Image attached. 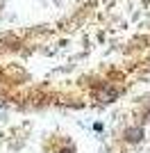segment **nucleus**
I'll list each match as a JSON object with an SVG mask.
<instances>
[{
    "mask_svg": "<svg viewBox=\"0 0 150 153\" xmlns=\"http://www.w3.org/2000/svg\"><path fill=\"white\" fill-rule=\"evenodd\" d=\"M59 153H73V149H64V151H59Z\"/></svg>",
    "mask_w": 150,
    "mask_h": 153,
    "instance_id": "nucleus-2",
    "label": "nucleus"
},
{
    "mask_svg": "<svg viewBox=\"0 0 150 153\" xmlns=\"http://www.w3.org/2000/svg\"><path fill=\"white\" fill-rule=\"evenodd\" d=\"M141 135H143V130H141V128H134V130H127V133H125V140L127 142H139Z\"/></svg>",
    "mask_w": 150,
    "mask_h": 153,
    "instance_id": "nucleus-1",
    "label": "nucleus"
}]
</instances>
